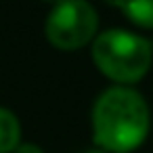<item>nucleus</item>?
<instances>
[{
    "mask_svg": "<svg viewBox=\"0 0 153 153\" xmlns=\"http://www.w3.org/2000/svg\"><path fill=\"white\" fill-rule=\"evenodd\" d=\"M40 2H44V4H51V7H53V4H57V2H59V0H40Z\"/></svg>",
    "mask_w": 153,
    "mask_h": 153,
    "instance_id": "obj_8",
    "label": "nucleus"
},
{
    "mask_svg": "<svg viewBox=\"0 0 153 153\" xmlns=\"http://www.w3.org/2000/svg\"><path fill=\"white\" fill-rule=\"evenodd\" d=\"M13 153H44V149L36 143H19V147Z\"/></svg>",
    "mask_w": 153,
    "mask_h": 153,
    "instance_id": "obj_6",
    "label": "nucleus"
},
{
    "mask_svg": "<svg viewBox=\"0 0 153 153\" xmlns=\"http://www.w3.org/2000/svg\"><path fill=\"white\" fill-rule=\"evenodd\" d=\"M105 2L122 11L132 25L153 30V0H105Z\"/></svg>",
    "mask_w": 153,
    "mask_h": 153,
    "instance_id": "obj_4",
    "label": "nucleus"
},
{
    "mask_svg": "<svg viewBox=\"0 0 153 153\" xmlns=\"http://www.w3.org/2000/svg\"><path fill=\"white\" fill-rule=\"evenodd\" d=\"M92 143L107 153H132L149 136L151 111L147 99L132 86H109L90 111Z\"/></svg>",
    "mask_w": 153,
    "mask_h": 153,
    "instance_id": "obj_1",
    "label": "nucleus"
},
{
    "mask_svg": "<svg viewBox=\"0 0 153 153\" xmlns=\"http://www.w3.org/2000/svg\"><path fill=\"white\" fill-rule=\"evenodd\" d=\"M21 143V122L19 117L7 109L0 107V153H13Z\"/></svg>",
    "mask_w": 153,
    "mask_h": 153,
    "instance_id": "obj_5",
    "label": "nucleus"
},
{
    "mask_svg": "<svg viewBox=\"0 0 153 153\" xmlns=\"http://www.w3.org/2000/svg\"><path fill=\"white\" fill-rule=\"evenodd\" d=\"M151 53H153V42H151Z\"/></svg>",
    "mask_w": 153,
    "mask_h": 153,
    "instance_id": "obj_9",
    "label": "nucleus"
},
{
    "mask_svg": "<svg viewBox=\"0 0 153 153\" xmlns=\"http://www.w3.org/2000/svg\"><path fill=\"white\" fill-rule=\"evenodd\" d=\"M86 153H107V151H103V149H99V147H94V149H88Z\"/></svg>",
    "mask_w": 153,
    "mask_h": 153,
    "instance_id": "obj_7",
    "label": "nucleus"
},
{
    "mask_svg": "<svg viewBox=\"0 0 153 153\" xmlns=\"http://www.w3.org/2000/svg\"><path fill=\"white\" fill-rule=\"evenodd\" d=\"M90 57L94 67L117 86L140 82L153 63L151 42L145 36L122 27L99 32L90 42Z\"/></svg>",
    "mask_w": 153,
    "mask_h": 153,
    "instance_id": "obj_2",
    "label": "nucleus"
},
{
    "mask_svg": "<svg viewBox=\"0 0 153 153\" xmlns=\"http://www.w3.org/2000/svg\"><path fill=\"white\" fill-rule=\"evenodd\" d=\"M99 34V13L88 0H59L44 21V36L57 51L88 46Z\"/></svg>",
    "mask_w": 153,
    "mask_h": 153,
    "instance_id": "obj_3",
    "label": "nucleus"
}]
</instances>
